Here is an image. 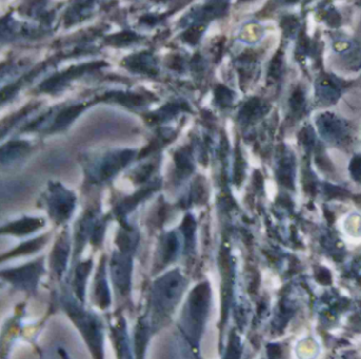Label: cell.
I'll return each mask as SVG.
<instances>
[{
	"instance_id": "8992f818",
	"label": "cell",
	"mask_w": 361,
	"mask_h": 359,
	"mask_svg": "<svg viewBox=\"0 0 361 359\" xmlns=\"http://www.w3.org/2000/svg\"><path fill=\"white\" fill-rule=\"evenodd\" d=\"M97 298L100 301L101 306H107L109 302V296H108V289L106 285V281H105L104 273H100V275L98 276V282H97Z\"/></svg>"
},
{
	"instance_id": "7a4b0ae2",
	"label": "cell",
	"mask_w": 361,
	"mask_h": 359,
	"mask_svg": "<svg viewBox=\"0 0 361 359\" xmlns=\"http://www.w3.org/2000/svg\"><path fill=\"white\" fill-rule=\"evenodd\" d=\"M209 301V291L203 285L198 286L191 295L189 304V319L191 321L193 336H195L196 331L201 330L203 317L207 313Z\"/></svg>"
},
{
	"instance_id": "5b68a950",
	"label": "cell",
	"mask_w": 361,
	"mask_h": 359,
	"mask_svg": "<svg viewBox=\"0 0 361 359\" xmlns=\"http://www.w3.org/2000/svg\"><path fill=\"white\" fill-rule=\"evenodd\" d=\"M43 223H41L40 220L37 219H23L20 220V222L11 225L8 228L9 232L15 233V234H23V233H29L32 232L33 230H36Z\"/></svg>"
},
{
	"instance_id": "3957f363",
	"label": "cell",
	"mask_w": 361,
	"mask_h": 359,
	"mask_svg": "<svg viewBox=\"0 0 361 359\" xmlns=\"http://www.w3.org/2000/svg\"><path fill=\"white\" fill-rule=\"evenodd\" d=\"M113 278L117 287L122 293L127 292L130 279V261L125 256H115L111 262Z\"/></svg>"
},
{
	"instance_id": "6da1fadb",
	"label": "cell",
	"mask_w": 361,
	"mask_h": 359,
	"mask_svg": "<svg viewBox=\"0 0 361 359\" xmlns=\"http://www.w3.org/2000/svg\"><path fill=\"white\" fill-rule=\"evenodd\" d=\"M184 281L177 273H172L157 282L155 288V302L161 312H169L175 306L183 291Z\"/></svg>"
},
{
	"instance_id": "277c9868",
	"label": "cell",
	"mask_w": 361,
	"mask_h": 359,
	"mask_svg": "<svg viewBox=\"0 0 361 359\" xmlns=\"http://www.w3.org/2000/svg\"><path fill=\"white\" fill-rule=\"evenodd\" d=\"M37 266L29 265L21 269H17L15 272H10L8 275V279L12 282H15L17 284H22L27 286L30 283H33L37 278Z\"/></svg>"
},
{
	"instance_id": "9c48e42d",
	"label": "cell",
	"mask_w": 361,
	"mask_h": 359,
	"mask_svg": "<svg viewBox=\"0 0 361 359\" xmlns=\"http://www.w3.org/2000/svg\"><path fill=\"white\" fill-rule=\"evenodd\" d=\"M89 267H90V264H83V265H80L78 269L77 272V285L79 286V288L80 289V296H82V291H83V287H84V279H86V275L87 274H88V270H89Z\"/></svg>"
},
{
	"instance_id": "ba28073f",
	"label": "cell",
	"mask_w": 361,
	"mask_h": 359,
	"mask_svg": "<svg viewBox=\"0 0 361 359\" xmlns=\"http://www.w3.org/2000/svg\"><path fill=\"white\" fill-rule=\"evenodd\" d=\"M177 246H178L177 238L172 233V234H170L169 236H167V238L165 239V243H164L163 256H164L165 262L171 261L173 259V257L175 256L176 250H177Z\"/></svg>"
},
{
	"instance_id": "52a82bcc",
	"label": "cell",
	"mask_w": 361,
	"mask_h": 359,
	"mask_svg": "<svg viewBox=\"0 0 361 359\" xmlns=\"http://www.w3.org/2000/svg\"><path fill=\"white\" fill-rule=\"evenodd\" d=\"M67 245L60 243L58 245L53 253V264L55 269L58 270V273L63 270L65 263H66V257H67Z\"/></svg>"
}]
</instances>
